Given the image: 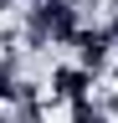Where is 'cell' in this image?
I'll use <instances>...</instances> for the list:
<instances>
[{
    "instance_id": "cell-1",
    "label": "cell",
    "mask_w": 118,
    "mask_h": 123,
    "mask_svg": "<svg viewBox=\"0 0 118 123\" xmlns=\"http://www.w3.org/2000/svg\"><path fill=\"white\" fill-rule=\"evenodd\" d=\"M72 46H77V67L93 72V77L113 62V36H108V26H82L77 36H72Z\"/></svg>"
},
{
    "instance_id": "cell-2",
    "label": "cell",
    "mask_w": 118,
    "mask_h": 123,
    "mask_svg": "<svg viewBox=\"0 0 118 123\" xmlns=\"http://www.w3.org/2000/svg\"><path fill=\"white\" fill-rule=\"evenodd\" d=\"M87 92H93V72H82V67H62V72H51V98H62V103H82Z\"/></svg>"
},
{
    "instance_id": "cell-3",
    "label": "cell",
    "mask_w": 118,
    "mask_h": 123,
    "mask_svg": "<svg viewBox=\"0 0 118 123\" xmlns=\"http://www.w3.org/2000/svg\"><path fill=\"white\" fill-rule=\"evenodd\" d=\"M26 92V77H21V62L16 56H0V103H16Z\"/></svg>"
},
{
    "instance_id": "cell-4",
    "label": "cell",
    "mask_w": 118,
    "mask_h": 123,
    "mask_svg": "<svg viewBox=\"0 0 118 123\" xmlns=\"http://www.w3.org/2000/svg\"><path fill=\"white\" fill-rule=\"evenodd\" d=\"M0 123H21V118H16V113H10V108H5V113H0Z\"/></svg>"
},
{
    "instance_id": "cell-5",
    "label": "cell",
    "mask_w": 118,
    "mask_h": 123,
    "mask_svg": "<svg viewBox=\"0 0 118 123\" xmlns=\"http://www.w3.org/2000/svg\"><path fill=\"white\" fill-rule=\"evenodd\" d=\"M10 5H21V0H0V10H10Z\"/></svg>"
}]
</instances>
